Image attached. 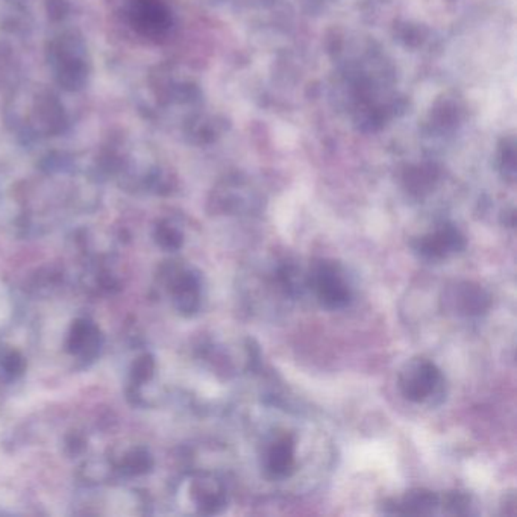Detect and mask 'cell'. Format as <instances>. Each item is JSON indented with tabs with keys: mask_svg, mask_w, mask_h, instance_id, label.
Listing matches in <instances>:
<instances>
[{
	"mask_svg": "<svg viewBox=\"0 0 517 517\" xmlns=\"http://www.w3.org/2000/svg\"><path fill=\"white\" fill-rule=\"evenodd\" d=\"M443 507H446V513H448V514L466 516V514H470L472 501H470V496L464 495V493H448V495L445 496V501H443Z\"/></svg>",
	"mask_w": 517,
	"mask_h": 517,
	"instance_id": "9c48e42d",
	"label": "cell"
},
{
	"mask_svg": "<svg viewBox=\"0 0 517 517\" xmlns=\"http://www.w3.org/2000/svg\"><path fill=\"white\" fill-rule=\"evenodd\" d=\"M307 285L318 304L329 311L346 309L352 299V290L348 279L344 278L343 270L333 261L314 264L311 272L307 274Z\"/></svg>",
	"mask_w": 517,
	"mask_h": 517,
	"instance_id": "6da1fadb",
	"label": "cell"
},
{
	"mask_svg": "<svg viewBox=\"0 0 517 517\" xmlns=\"http://www.w3.org/2000/svg\"><path fill=\"white\" fill-rule=\"evenodd\" d=\"M442 301L449 313L460 318H478L487 313L492 305L490 294L481 285L468 281L448 287Z\"/></svg>",
	"mask_w": 517,
	"mask_h": 517,
	"instance_id": "277c9868",
	"label": "cell"
},
{
	"mask_svg": "<svg viewBox=\"0 0 517 517\" xmlns=\"http://www.w3.org/2000/svg\"><path fill=\"white\" fill-rule=\"evenodd\" d=\"M6 360H8V363H10V368L6 369H8L11 373H19V370H21V368H23V361H21V357H19L17 353H11L10 357Z\"/></svg>",
	"mask_w": 517,
	"mask_h": 517,
	"instance_id": "8fae6325",
	"label": "cell"
},
{
	"mask_svg": "<svg viewBox=\"0 0 517 517\" xmlns=\"http://www.w3.org/2000/svg\"><path fill=\"white\" fill-rule=\"evenodd\" d=\"M263 466L270 477L289 478L296 468V440L293 434L281 433L264 451Z\"/></svg>",
	"mask_w": 517,
	"mask_h": 517,
	"instance_id": "5b68a950",
	"label": "cell"
},
{
	"mask_svg": "<svg viewBox=\"0 0 517 517\" xmlns=\"http://www.w3.org/2000/svg\"><path fill=\"white\" fill-rule=\"evenodd\" d=\"M443 377L440 369L425 359L408 361L399 375V388L403 398L411 403H425L437 392Z\"/></svg>",
	"mask_w": 517,
	"mask_h": 517,
	"instance_id": "7a4b0ae2",
	"label": "cell"
},
{
	"mask_svg": "<svg viewBox=\"0 0 517 517\" xmlns=\"http://www.w3.org/2000/svg\"><path fill=\"white\" fill-rule=\"evenodd\" d=\"M440 505L437 493L427 488H411L401 499H388L384 513L392 516H431Z\"/></svg>",
	"mask_w": 517,
	"mask_h": 517,
	"instance_id": "8992f818",
	"label": "cell"
},
{
	"mask_svg": "<svg viewBox=\"0 0 517 517\" xmlns=\"http://www.w3.org/2000/svg\"><path fill=\"white\" fill-rule=\"evenodd\" d=\"M466 246V235L453 224L438 225L431 233L411 240L414 254L427 261H442L448 258L449 255L462 252Z\"/></svg>",
	"mask_w": 517,
	"mask_h": 517,
	"instance_id": "3957f363",
	"label": "cell"
},
{
	"mask_svg": "<svg viewBox=\"0 0 517 517\" xmlns=\"http://www.w3.org/2000/svg\"><path fill=\"white\" fill-rule=\"evenodd\" d=\"M174 304L181 313L194 314L200 307V279L196 274L184 272L176 279L174 289Z\"/></svg>",
	"mask_w": 517,
	"mask_h": 517,
	"instance_id": "ba28073f",
	"label": "cell"
},
{
	"mask_svg": "<svg viewBox=\"0 0 517 517\" xmlns=\"http://www.w3.org/2000/svg\"><path fill=\"white\" fill-rule=\"evenodd\" d=\"M158 242L165 249H180L184 239H182L180 231L174 228H165L161 229V233H158Z\"/></svg>",
	"mask_w": 517,
	"mask_h": 517,
	"instance_id": "30bf717a",
	"label": "cell"
},
{
	"mask_svg": "<svg viewBox=\"0 0 517 517\" xmlns=\"http://www.w3.org/2000/svg\"><path fill=\"white\" fill-rule=\"evenodd\" d=\"M194 501L204 514H220L228 505L224 484L214 478H202L196 483Z\"/></svg>",
	"mask_w": 517,
	"mask_h": 517,
	"instance_id": "52a82bcc",
	"label": "cell"
}]
</instances>
